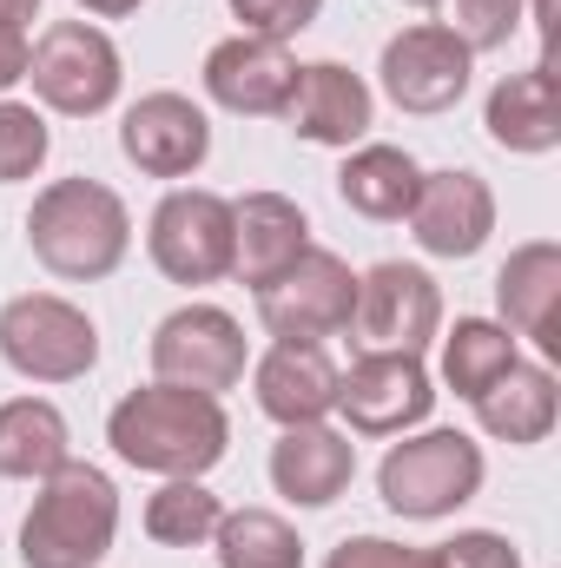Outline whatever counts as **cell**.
<instances>
[{
  "mask_svg": "<svg viewBox=\"0 0 561 568\" xmlns=\"http://www.w3.org/2000/svg\"><path fill=\"white\" fill-rule=\"evenodd\" d=\"M205 100L238 113V120H278L297 87V60L284 40H258V33H232L205 53Z\"/></svg>",
  "mask_w": 561,
  "mask_h": 568,
  "instance_id": "13",
  "label": "cell"
},
{
  "mask_svg": "<svg viewBox=\"0 0 561 568\" xmlns=\"http://www.w3.org/2000/svg\"><path fill=\"white\" fill-rule=\"evenodd\" d=\"M145 252L172 284H218L232 278V199L205 185H178L159 199L145 225Z\"/></svg>",
  "mask_w": 561,
  "mask_h": 568,
  "instance_id": "9",
  "label": "cell"
},
{
  "mask_svg": "<svg viewBox=\"0 0 561 568\" xmlns=\"http://www.w3.org/2000/svg\"><path fill=\"white\" fill-rule=\"evenodd\" d=\"M310 245V219L297 199L284 192H245L232 199V278H245L252 291L272 284Z\"/></svg>",
  "mask_w": 561,
  "mask_h": 568,
  "instance_id": "19",
  "label": "cell"
},
{
  "mask_svg": "<svg viewBox=\"0 0 561 568\" xmlns=\"http://www.w3.org/2000/svg\"><path fill=\"white\" fill-rule=\"evenodd\" d=\"M410 232L429 258H476L496 232V192L482 172H422L417 205H410Z\"/></svg>",
  "mask_w": 561,
  "mask_h": 568,
  "instance_id": "15",
  "label": "cell"
},
{
  "mask_svg": "<svg viewBox=\"0 0 561 568\" xmlns=\"http://www.w3.org/2000/svg\"><path fill=\"white\" fill-rule=\"evenodd\" d=\"M476 424L482 436H496V443H516V449H529V443H549V429L561 417V384L549 364H509L476 404Z\"/></svg>",
  "mask_w": 561,
  "mask_h": 568,
  "instance_id": "22",
  "label": "cell"
},
{
  "mask_svg": "<svg viewBox=\"0 0 561 568\" xmlns=\"http://www.w3.org/2000/svg\"><path fill=\"white\" fill-rule=\"evenodd\" d=\"M27 80H33V100L47 113H67V120H93L120 100L126 87V67H120V47L106 27L93 20H53L33 53H27Z\"/></svg>",
  "mask_w": 561,
  "mask_h": 568,
  "instance_id": "5",
  "label": "cell"
},
{
  "mask_svg": "<svg viewBox=\"0 0 561 568\" xmlns=\"http://www.w3.org/2000/svg\"><path fill=\"white\" fill-rule=\"evenodd\" d=\"M436 27L456 33L469 53H496L522 27V0H436Z\"/></svg>",
  "mask_w": 561,
  "mask_h": 568,
  "instance_id": "28",
  "label": "cell"
},
{
  "mask_svg": "<svg viewBox=\"0 0 561 568\" xmlns=\"http://www.w3.org/2000/svg\"><path fill=\"white\" fill-rule=\"evenodd\" d=\"M436 410V384L410 351H364L350 371H337V417L350 436H410Z\"/></svg>",
  "mask_w": 561,
  "mask_h": 568,
  "instance_id": "10",
  "label": "cell"
},
{
  "mask_svg": "<svg viewBox=\"0 0 561 568\" xmlns=\"http://www.w3.org/2000/svg\"><path fill=\"white\" fill-rule=\"evenodd\" d=\"M436 568H522V549L496 529H456V542L436 549Z\"/></svg>",
  "mask_w": 561,
  "mask_h": 568,
  "instance_id": "32",
  "label": "cell"
},
{
  "mask_svg": "<svg viewBox=\"0 0 561 568\" xmlns=\"http://www.w3.org/2000/svg\"><path fill=\"white\" fill-rule=\"evenodd\" d=\"M232 7V20H238V33H258V40H297L317 13H324V0H225Z\"/></svg>",
  "mask_w": 561,
  "mask_h": 568,
  "instance_id": "30",
  "label": "cell"
},
{
  "mask_svg": "<svg viewBox=\"0 0 561 568\" xmlns=\"http://www.w3.org/2000/svg\"><path fill=\"white\" fill-rule=\"evenodd\" d=\"M218 523H225V503L205 489V476H165L145 496V536L159 549H205Z\"/></svg>",
  "mask_w": 561,
  "mask_h": 568,
  "instance_id": "26",
  "label": "cell"
},
{
  "mask_svg": "<svg viewBox=\"0 0 561 568\" xmlns=\"http://www.w3.org/2000/svg\"><path fill=\"white\" fill-rule=\"evenodd\" d=\"M106 443H113L120 463H133L145 476H205L232 449V417H225L218 397L152 377L145 390H126L113 404Z\"/></svg>",
  "mask_w": 561,
  "mask_h": 568,
  "instance_id": "1",
  "label": "cell"
},
{
  "mask_svg": "<svg viewBox=\"0 0 561 568\" xmlns=\"http://www.w3.org/2000/svg\"><path fill=\"white\" fill-rule=\"evenodd\" d=\"M469 73H476V53L456 33H442L436 20L404 27L397 40H384V60H377V80H384L390 106L417 113V120H436V113L462 106Z\"/></svg>",
  "mask_w": 561,
  "mask_h": 568,
  "instance_id": "12",
  "label": "cell"
},
{
  "mask_svg": "<svg viewBox=\"0 0 561 568\" xmlns=\"http://www.w3.org/2000/svg\"><path fill=\"white\" fill-rule=\"evenodd\" d=\"M218 568H304V542L278 509H225L212 529Z\"/></svg>",
  "mask_w": 561,
  "mask_h": 568,
  "instance_id": "27",
  "label": "cell"
},
{
  "mask_svg": "<svg viewBox=\"0 0 561 568\" xmlns=\"http://www.w3.org/2000/svg\"><path fill=\"white\" fill-rule=\"evenodd\" d=\"M252 390H258V410L278 429L330 424V410H337V364H330L324 344H272L252 364Z\"/></svg>",
  "mask_w": 561,
  "mask_h": 568,
  "instance_id": "17",
  "label": "cell"
},
{
  "mask_svg": "<svg viewBox=\"0 0 561 568\" xmlns=\"http://www.w3.org/2000/svg\"><path fill=\"white\" fill-rule=\"evenodd\" d=\"M404 7H436V0H404Z\"/></svg>",
  "mask_w": 561,
  "mask_h": 568,
  "instance_id": "37",
  "label": "cell"
},
{
  "mask_svg": "<svg viewBox=\"0 0 561 568\" xmlns=\"http://www.w3.org/2000/svg\"><path fill=\"white\" fill-rule=\"evenodd\" d=\"M482 126H489V140L502 145V152H522V159L555 152V145H561V87H555V67H542V60H536V67L509 73V80L489 93Z\"/></svg>",
  "mask_w": 561,
  "mask_h": 568,
  "instance_id": "20",
  "label": "cell"
},
{
  "mask_svg": "<svg viewBox=\"0 0 561 568\" xmlns=\"http://www.w3.org/2000/svg\"><path fill=\"white\" fill-rule=\"evenodd\" d=\"M120 152L145 179H192L212 159V120L185 93H140L120 120Z\"/></svg>",
  "mask_w": 561,
  "mask_h": 568,
  "instance_id": "14",
  "label": "cell"
},
{
  "mask_svg": "<svg viewBox=\"0 0 561 568\" xmlns=\"http://www.w3.org/2000/svg\"><path fill=\"white\" fill-rule=\"evenodd\" d=\"M67 456H73V436L47 397H7L0 404V476L47 483Z\"/></svg>",
  "mask_w": 561,
  "mask_h": 568,
  "instance_id": "24",
  "label": "cell"
},
{
  "mask_svg": "<svg viewBox=\"0 0 561 568\" xmlns=\"http://www.w3.org/2000/svg\"><path fill=\"white\" fill-rule=\"evenodd\" d=\"M245 364H252L245 324L232 311H218V304H178L152 331V377L159 384H185V390L225 397V390L245 384Z\"/></svg>",
  "mask_w": 561,
  "mask_h": 568,
  "instance_id": "8",
  "label": "cell"
},
{
  "mask_svg": "<svg viewBox=\"0 0 561 568\" xmlns=\"http://www.w3.org/2000/svg\"><path fill=\"white\" fill-rule=\"evenodd\" d=\"M436 337H442V384H449L462 404H476L509 364H522L516 331L496 324V317H456V324L436 331Z\"/></svg>",
  "mask_w": 561,
  "mask_h": 568,
  "instance_id": "25",
  "label": "cell"
},
{
  "mask_svg": "<svg viewBox=\"0 0 561 568\" xmlns=\"http://www.w3.org/2000/svg\"><path fill=\"white\" fill-rule=\"evenodd\" d=\"M27 245L67 284L113 278L133 252V212L100 179H53L27 212Z\"/></svg>",
  "mask_w": 561,
  "mask_h": 568,
  "instance_id": "2",
  "label": "cell"
},
{
  "mask_svg": "<svg viewBox=\"0 0 561 568\" xmlns=\"http://www.w3.org/2000/svg\"><path fill=\"white\" fill-rule=\"evenodd\" d=\"M27 53H33L27 33H20V27H0V100L27 80Z\"/></svg>",
  "mask_w": 561,
  "mask_h": 568,
  "instance_id": "33",
  "label": "cell"
},
{
  "mask_svg": "<svg viewBox=\"0 0 561 568\" xmlns=\"http://www.w3.org/2000/svg\"><path fill=\"white\" fill-rule=\"evenodd\" d=\"M33 13H40V0H0V27H20V33H27Z\"/></svg>",
  "mask_w": 561,
  "mask_h": 568,
  "instance_id": "35",
  "label": "cell"
},
{
  "mask_svg": "<svg viewBox=\"0 0 561 568\" xmlns=\"http://www.w3.org/2000/svg\"><path fill=\"white\" fill-rule=\"evenodd\" d=\"M357 476V443L350 429L330 424H297L272 443V489L297 509H330Z\"/></svg>",
  "mask_w": 561,
  "mask_h": 568,
  "instance_id": "18",
  "label": "cell"
},
{
  "mask_svg": "<svg viewBox=\"0 0 561 568\" xmlns=\"http://www.w3.org/2000/svg\"><path fill=\"white\" fill-rule=\"evenodd\" d=\"M482 476H489V463H482L476 436H462V429H422V436H404V443L384 449L377 496L404 523H442V516H456L462 503L482 496Z\"/></svg>",
  "mask_w": 561,
  "mask_h": 568,
  "instance_id": "4",
  "label": "cell"
},
{
  "mask_svg": "<svg viewBox=\"0 0 561 568\" xmlns=\"http://www.w3.org/2000/svg\"><path fill=\"white\" fill-rule=\"evenodd\" d=\"M86 13H100V20H126V13H140V0H80Z\"/></svg>",
  "mask_w": 561,
  "mask_h": 568,
  "instance_id": "36",
  "label": "cell"
},
{
  "mask_svg": "<svg viewBox=\"0 0 561 568\" xmlns=\"http://www.w3.org/2000/svg\"><path fill=\"white\" fill-rule=\"evenodd\" d=\"M529 20H536V33H542V67H549V47H555V7H549V0H529Z\"/></svg>",
  "mask_w": 561,
  "mask_h": 568,
  "instance_id": "34",
  "label": "cell"
},
{
  "mask_svg": "<svg viewBox=\"0 0 561 568\" xmlns=\"http://www.w3.org/2000/svg\"><path fill=\"white\" fill-rule=\"evenodd\" d=\"M0 357L27 384H80L100 364V331L80 304L53 291H27L0 304Z\"/></svg>",
  "mask_w": 561,
  "mask_h": 568,
  "instance_id": "6",
  "label": "cell"
},
{
  "mask_svg": "<svg viewBox=\"0 0 561 568\" xmlns=\"http://www.w3.org/2000/svg\"><path fill=\"white\" fill-rule=\"evenodd\" d=\"M47 152H53V133H47L40 106H27V100H0V185L33 179V172L47 165Z\"/></svg>",
  "mask_w": 561,
  "mask_h": 568,
  "instance_id": "29",
  "label": "cell"
},
{
  "mask_svg": "<svg viewBox=\"0 0 561 568\" xmlns=\"http://www.w3.org/2000/svg\"><path fill=\"white\" fill-rule=\"evenodd\" d=\"M284 120H290L297 140L350 152V145H364V133H370L377 100H370L364 73H350L344 60H310V67H297V87H290Z\"/></svg>",
  "mask_w": 561,
  "mask_h": 568,
  "instance_id": "16",
  "label": "cell"
},
{
  "mask_svg": "<svg viewBox=\"0 0 561 568\" xmlns=\"http://www.w3.org/2000/svg\"><path fill=\"white\" fill-rule=\"evenodd\" d=\"M350 331L364 351H410L422 357L442 331V291L422 265L404 258H384L357 278V311H350Z\"/></svg>",
  "mask_w": 561,
  "mask_h": 568,
  "instance_id": "11",
  "label": "cell"
},
{
  "mask_svg": "<svg viewBox=\"0 0 561 568\" xmlns=\"http://www.w3.org/2000/svg\"><path fill=\"white\" fill-rule=\"evenodd\" d=\"M350 311H357V272L324 245H304L278 278L258 284V317L278 344H324L350 331Z\"/></svg>",
  "mask_w": 561,
  "mask_h": 568,
  "instance_id": "7",
  "label": "cell"
},
{
  "mask_svg": "<svg viewBox=\"0 0 561 568\" xmlns=\"http://www.w3.org/2000/svg\"><path fill=\"white\" fill-rule=\"evenodd\" d=\"M417 185H422V165L404 145H384V140L350 145V159H344V172H337V199H344L357 219H377V225L410 219Z\"/></svg>",
  "mask_w": 561,
  "mask_h": 568,
  "instance_id": "23",
  "label": "cell"
},
{
  "mask_svg": "<svg viewBox=\"0 0 561 568\" xmlns=\"http://www.w3.org/2000/svg\"><path fill=\"white\" fill-rule=\"evenodd\" d=\"M496 304L516 337H536L542 351H555V304H561V245L555 239H529L509 252V265L496 272Z\"/></svg>",
  "mask_w": 561,
  "mask_h": 568,
  "instance_id": "21",
  "label": "cell"
},
{
  "mask_svg": "<svg viewBox=\"0 0 561 568\" xmlns=\"http://www.w3.org/2000/svg\"><path fill=\"white\" fill-rule=\"evenodd\" d=\"M113 536H120V489H113V476L67 456L40 483V496H33V509L20 523V562L27 568H100L106 549H113Z\"/></svg>",
  "mask_w": 561,
  "mask_h": 568,
  "instance_id": "3",
  "label": "cell"
},
{
  "mask_svg": "<svg viewBox=\"0 0 561 568\" xmlns=\"http://www.w3.org/2000/svg\"><path fill=\"white\" fill-rule=\"evenodd\" d=\"M324 568H436V549H404L390 536H344Z\"/></svg>",
  "mask_w": 561,
  "mask_h": 568,
  "instance_id": "31",
  "label": "cell"
}]
</instances>
